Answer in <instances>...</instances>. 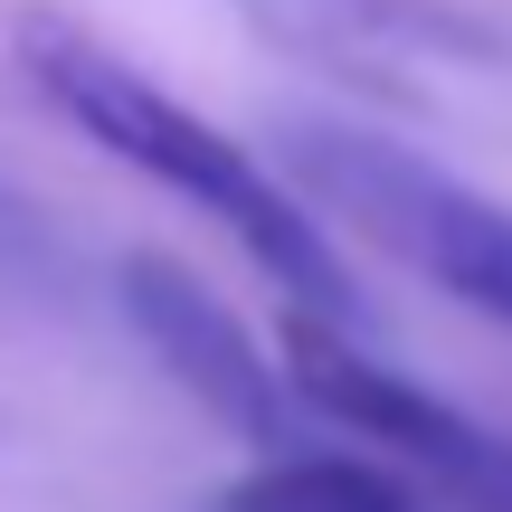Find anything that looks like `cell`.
Returning a JSON list of instances; mask_svg holds the SVG:
<instances>
[{"instance_id":"1","label":"cell","mask_w":512,"mask_h":512,"mask_svg":"<svg viewBox=\"0 0 512 512\" xmlns=\"http://www.w3.org/2000/svg\"><path fill=\"white\" fill-rule=\"evenodd\" d=\"M10 48H19V67H29V86L48 95L95 152H114V162L143 171L152 190H171V200H190L200 219H219L228 238L247 247V266L266 275L275 294H294V313H323V323H351V313H361L332 228L256 162L238 133H219L209 114H190L181 95H162L133 57H114L105 38H86L76 19L19 10Z\"/></svg>"},{"instance_id":"2","label":"cell","mask_w":512,"mask_h":512,"mask_svg":"<svg viewBox=\"0 0 512 512\" xmlns=\"http://www.w3.org/2000/svg\"><path fill=\"white\" fill-rule=\"evenodd\" d=\"M285 162L313 190L323 219H342L351 238L389 247L408 275L446 285L456 304L512 323V209L503 200H484L456 171L418 162V152L380 143V133H351V124H294Z\"/></svg>"},{"instance_id":"3","label":"cell","mask_w":512,"mask_h":512,"mask_svg":"<svg viewBox=\"0 0 512 512\" xmlns=\"http://www.w3.org/2000/svg\"><path fill=\"white\" fill-rule=\"evenodd\" d=\"M285 380L304 399V418L342 427L351 446H380V465L418 475L437 503L456 512H512V446L494 427H475L456 399L418 389L408 370L370 361L342 323L323 313H294L285 323Z\"/></svg>"},{"instance_id":"4","label":"cell","mask_w":512,"mask_h":512,"mask_svg":"<svg viewBox=\"0 0 512 512\" xmlns=\"http://www.w3.org/2000/svg\"><path fill=\"white\" fill-rule=\"evenodd\" d=\"M228 10L266 48L304 57V67L342 76V86L380 95V105H418V114L456 105L465 86L512 67L475 19L437 10V0H228Z\"/></svg>"},{"instance_id":"5","label":"cell","mask_w":512,"mask_h":512,"mask_svg":"<svg viewBox=\"0 0 512 512\" xmlns=\"http://www.w3.org/2000/svg\"><path fill=\"white\" fill-rule=\"evenodd\" d=\"M114 294H124V323L143 332V351H152V361H162L219 427H238V437L266 446V456L304 446V399H294L285 361L256 342V332L181 266V256H152V247L124 256V266H114Z\"/></svg>"},{"instance_id":"6","label":"cell","mask_w":512,"mask_h":512,"mask_svg":"<svg viewBox=\"0 0 512 512\" xmlns=\"http://www.w3.org/2000/svg\"><path fill=\"white\" fill-rule=\"evenodd\" d=\"M228 512H418V484L380 456H332V446H285L228 484Z\"/></svg>"}]
</instances>
